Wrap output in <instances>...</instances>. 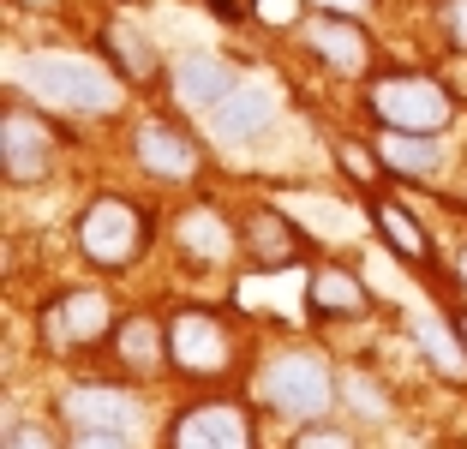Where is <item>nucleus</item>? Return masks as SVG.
Instances as JSON below:
<instances>
[{"label": "nucleus", "mask_w": 467, "mask_h": 449, "mask_svg": "<svg viewBox=\"0 0 467 449\" xmlns=\"http://www.w3.org/2000/svg\"><path fill=\"white\" fill-rule=\"evenodd\" d=\"M25 84L42 102H55V109H67V114H109L114 102H120L114 72L97 67V60H84V55H30Z\"/></svg>", "instance_id": "obj_1"}, {"label": "nucleus", "mask_w": 467, "mask_h": 449, "mask_svg": "<svg viewBox=\"0 0 467 449\" xmlns=\"http://www.w3.org/2000/svg\"><path fill=\"white\" fill-rule=\"evenodd\" d=\"M371 114L396 132H443L455 120V96L431 72H384L371 84Z\"/></svg>", "instance_id": "obj_2"}, {"label": "nucleus", "mask_w": 467, "mask_h": 449, "mask_svg": "<svg viewBox=\"0 0 467 449\" xmlns=\"http://www.w3.org/2000/svg\"><path fill=\"white\" fill-rule=\"evenodd\" d=\"M264 402L288 420H324L336 402V378L317 354H282L264 366Z\"/></svg>", "instance_id": "obj_3"}, {"label": "nucleus", "mask_w": 467, "mask_h": 449, "mask_svg": "<svg viewBox=\"0 0 467 449\" xmlns=\"http://www.w3.org/2000/svg\"><path fill=\"white\" fill-rule=\"evenodd\" d=\"M78 252L102 270H120L144 252V210L126 204V198H97L84 204L78 216Z\"/></svg>", "instance_id": "obj_4"}, {"label": "nucleus", "mask_w": 467, "mask_h": 449, "mask_svg": "<svg viewBox=\"0 0 467 449\" xmlns=\"http://www.w3.org/2000/svg\"><path fill=\"white\" fill-rule=\"evenodd\" d=\"M109 324H114V312H109V294H102V287H72V294L48 299V306H42V318H36L42 341H48V348H60V354L102 341V336H109Z\"/></svg>", "instance_id": "obj_5"}, {"label": "nucleus", "mask_w": 467, "mask_h": 449, "mask_svg": "<svg viewBox=\"0 0 467 449\" xmlns=\"http://www.w3.org/2000/svg\"><path fill=\"white\" fill-rule=\"evenodd\" d=\"M48 162H55V126L25 109H6V120H0V168H6V180L36 186L48 174Z\"/></svg>", "instance_id": "obj_6"}, {"label": "nucleus", "mask_w": 467, "mask_h": 449, "mask_svg": "<svg viewBox=\"0 0 467 449\" xmlns=\"http://www.w3.org/2000/svg\"><path fill=\"white\" fill-rule=\"evenodd\" d=\"M168 360L186 378H216L228 366V329H222V318H210V312L168 318Z\"/></svg>", "instance_id": "obj_7"}, {"label": "nucleus", "mask_w": 467, "mask_h": 449, "mask_svg": "<svg viewBox=\"0 0 467 449\" xmlns=\"http://www.w3.org/2000/svg\"><path fill=\"white\" fill-rule=\"evenodd\" d=\"M168 449H252V425L234 402H198L168 425Z\"/></svg>", "instance_id": "obj_8"}, {"label": "nucleus", "mask_w": 467, "mask_h": 449, "mask_svg": "<svg viewBox=\"0 0 467 449\" xmlns=\"http://www.w3.org/2000/svg\"><path fill=\"white\" fill-rule=\"evenodd\" d=\"M240 252H246L258 270H288V264L306 258V234L294 228L282 210H252L240 222Z\"/></svg>", "instance_id": "obj_9"}, {"label": "nucleus", "mask_w": 467, "mask_h": 449, "mask_svg": "<svg viewBox=\"0 0 467 449\" xmlns=\"http://www.w3.org/2000/svg\"><path fill=\"white\" fill-rule=\"evenodd\" d=\"M60 413H67L78 432H126V425H138V402L126 390H109V383H78V390H67V402H60Z\"/></svg>", "instance_id": "obj_10"}, {"label": "nucleus", "mask_w": 467, "mask_h": 449, "mask_svg": "<svg viewBox=\"0 0 467 449\" xmlns=\"http://www.w3.org/2000/svg\"><path fill=\"white\" fill-rule=\"evenodd\" d=\"M275 114H282V90L270 78H246V84H234V96L216 109V132L240 144V138H258Z\"/></svg>", "instance_id": "obj_11"}, {"label": "nucleus", "mask_w": 467, "mask_h": 449, "mask_svg": "<svg viewBox=\"0 0 467 449\" xmlns=\"http://www.w3.org/2000/svg\"><path fill=\"white\" fill-rule=\"evenodd\" d=\"M306 42H312V55L336 72H359L366 67V48H371L354 13H317L312 25H306Z\"/></svg>", "instance_id": "obj_12"}, {"label": "nucleus", "mask_w": 467, "mask_h": 449, "mask_svg": "<svg viewBox=\"0 0 467 449\" xmlns=\"http://www.w3.org/2000/svg\"><path fill=\"white\" fill-rule=\"evenodd\" d=\"M138 162L156 180H186V174H198V144H192V132L150 120V126H138Z\"/></svg>", "instance_id": "obj_13"}, {"label": "nucleus", "mask_w": 467, "mask_h": 449, "mask_svg": "<svg viewBox=\"0 0 467 449\" xmlns=\"http://www.w3.org/2000/svg\"><path fill=\"white\" fill-rule=\"evenodd\" d=\"M234 84H240V78H234L216 55H186L174 67V84H168V90L180 96V109H210V114H216L222 102L234 96Z\"/></svg>", "instance_id": "obj_14"}, {"label": "nucleus", "mask_w": 467, "mask_h": 449, "mask_svg": "<svg viewBox=\"0 0 467 449\" xmlns=\"http://www.w3.org/2000/svg\"><path fill=\"white\" fill-rule=\"evenodd\" d=\"M114 360H120L126 371H138V378H156L162 366H174V360H168V324H156V318H126V324H114Z\"/></svg>", "instance_id": "obj_15"}, {"label": "nucleus", "mask_w": 467, "mask_h": 449, "mask_svg": "<svg viewBox=\"0 0 467 449\" xmlns=\"http://www.w3.org/2000/svg\"><path fill=\"white\" fill-rule=\"evenodd\" d=\"M102 48H109V60H114V72H120V78H132V84L156 78V48H150V37H144L132 18H109Z\"/></svg>", "instance_id": "obj_16"}, {"label": "nucleus", "mask_w": 467, "mask_h": 449, "mask_svg": "<svg viewBox=\"0 0 467 449\" xmlns=\"http://www.w3.org/2000/svg\"><path fill=\"white\" fill-rule=\"evenodd\" d=\"M306 306H312L317 318H359V312H366V287H359L348 270L324 264V270L306 282Z\"/></svg>", "instance_id": "obj_17"}, {"label": "nucleus", "mask_w": 467, "mask_h": 449, "mask_svg": "<svg viewBox=\"0 0 467 449\" xmlns=\"http://www.w3.org/2000/svg\"><path fill=\"white\" fill-rule=\"evenodd\" d=\"M413 341H420V354H426L450 383L467 378V341H462V329H450L443 318L420 312V318H413Z\"/></svg>", "instance_id": "obj_18"}, {"label": "nucleus", "mask_w": 467, "mask_h": 449, "mask_svg": "<svg viewBox=\"0 0 467 449\" xmlns=\"http://www.w3.org/2000/svg\"><path fill=\"white\" fill-rule=\"evenodd\" d=\"M378 156H384L396 174H408V180H420V174H431V168L443 162V150H438V132H378Z\"/></svg>", "instance_id": "obj_19"}, {"label": "nucleus", "mask_w": 467, "mask_h": 449, "mask_svg": "<svg viewBox=\"0 0 467 449\" xmlns=\"http://www.w3.org/2000/svg\"><path fill=\"white\" fill-rule=\"evenodd\" d=\"M371 216H378V234H384V245L396 252V258H408V264H431V234L420 228V222H413L408 210L396 204V198H378V204H371Z\"/></svg>", "instance_id": "obj_20"}, {"label": "nucleus", "mask_w": 467, "mask_h": 449, "mask_svg": "<svg viewBox=\"0 0 467 449\" xmlns=\"http://www.w3.org/2000/svg\"><path fill=\"white\" fill-rule=\"evenodd\" d=\"M180 245L192 252V258H228V245H240V228L228 234V222L216 210H186L180 216Z\"/></svg>", "instance_id": "obj_21"}, {"label": "nucleus", "mask_w": 467, "mask_h": 449, "mask_svg": "<svg viewBox=\"0 0 467 449\" xmlns=\"http://www.w3.org/2000/svg\"><path fill=\"white\" fill-rule=\"evenodd\" d=\"M294 449H354V437L336 432V425H306V432L294 437Z\"/></svg>", "instance_id": "obj_22"}, {"label": "nucleus", "mask_w": 467, "mask_h": 449, "mask_svg": "<svg viewBox=\"0 0 467 449\" xmlns=\"http://www.w3.org/2000/svg\"><path fill=\"white\" fill-rule=\"evenodd\" d=\"M443 30L455 48H467V0H443Z\"/></svg>", "instance_id": "obj_23"}, {"label": "nucleus", "mask_w": 467, "mask_h": 449, "mask_svg": "<svg viewBox=\"0 0 467 449\" xmlns=\"http://www.w3.org/2000/svg\"><path fill=\"white\" fill-rule=\"evenodd\" d=\"M6 449H55V437L42 432V425H13V432H6Z\"/></svg>", "instance_id": "obj_24"}, {"label": "nucleus", "mask_w": 467, "mask_h": 449, "mask_svg": "<svg viewBox=\"0 0 467 449\" xmlns=\"http://www.w3.org/2000/svg\"><path fill=\"white\" fill-rule=\"evenodd\" d=\"M354 402H359V408H366V413H389V395L378 390V383H371V378H354Z\"/></svg>", "instance_id": "obj_25"}, {"label": "nucleus", "mask_w": 467, "mask_h": 449, "mask_svg": "<svg viewBox=\"0 0 467 449\" xmlns=\"http://www.w3.org/2000/svg\"><path fill=\"white\" fill-rule=\"evenodd\" d=\"M258 6V18H270V25H294L300 18V0H252Z\"/></svg>", "instance_id": "obj_26"}, {"label": "nucleus", "mask_w": 467, "mask_h": 449, "mask_svg": "<svg viewBox=\"0 0 467 449\" xmlns=\"http://www.w3.org/2000/svg\"><path fill=\"white\" fill-rule=\"evenodd\" d=\"M72 449H132V444H126V432H78Z\"/></svg>", "instance_id": "obj_27"}, {"label": "nucleus", "mask_w": 467, "mask_h": 449, "mask_svg": "<svg viewBox=\"0 0 467 449\" xmlns=\"http://www.w3.org/2000/svg\"><path fill=\"white\" fill-rule=\"evenodd\" d=\"M210 13L216 18H246V6H240V0H210Z\"/></svg>", "instance_id": "obj_28"}, {"label": "nucleus", "mask_w": 467, "mask_h": 449, "mask_svg": "<svg viewBox=\"0 0 467 449\" xmlns=\"http://www.w3.org/2000/svg\"><path fill=\"white\" fill-rule=\"evenodd\" d=\"M330 6H342V13H354V6H359V0H330Z\"/></svg>", "instance_id": "obj_29"}, {"label": "nucleus", "mask_w": 467, "mask_h": 449, "mask_svg": "<svg viewBox=\"0 0 467 449\" xmlns=\"http://www.w3.org/2000/svg\"><path fill=\"white\" fill-rule=\"evenodd\" d=\"M455 329H462V341H467V318H455Z\"/></svg>", "instance_id": "obj_30"}, {"label": "nucleus", "mask_w": 467, "mask_h": 449, "mask_svg": "<svg viewBox=\"0 0 467 449\" xmlns=\"http://www.w3.org/2000/svg\"><path fill=\"white\" fill-rule=\"evenodd\" d=\"M462 282H467V252H462Z\"/></svg>", "instance_id": "obj_31"}, {"label": "nucleus", "mask_w": 467, "mask_h": 449, "mask_svg": "<svg viewBox=\"0 0 467 449\" xmlns=\"http://www.w3.org/2000/svg\"><path fill=\"white\" fill-rule=\"evenodd\" d=\"M25 6H48V0H25Z\"/></svg>", "instance_id": "obj_32"}]
</instances>
